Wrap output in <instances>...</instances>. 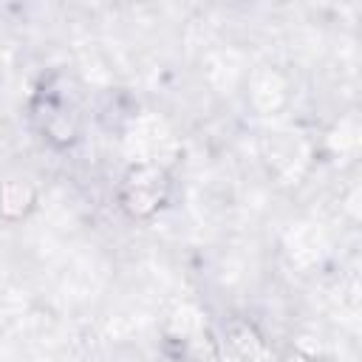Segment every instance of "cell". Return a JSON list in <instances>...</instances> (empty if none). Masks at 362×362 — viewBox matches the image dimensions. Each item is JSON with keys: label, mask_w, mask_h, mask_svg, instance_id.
<instances>
[{"label": "cell", "mask_w": 362, "mask_h": 362, "mask_svg": "<svg viewBox=\"0 0 362 362\" xmlns=\"http://www.w3.org/2000/svg\"><path fill=\"white\" fill-rule=\"evenodd\" d=\"M31 124L57 150H68L82 136V93L74 76L54 71L40 79L31 96Z\"/></svg>", "instance_id": "1"}, {"label": "cell", "mask_w": 362, "mask_h": 362, "mask_svg": "<svg viewBox=\"0 0 362 362\" xmlns=\"http://www.w3.org/2000/svg\"><path fill=\"white\" fill-rule=\"evenodd\" d=\"M173 195V175L161 164L139 161L130 164L122 178H119V206L133 218V221H150L158 215Z\"/></svg>", "instance_id": "2"}, {"label": "cell", "mask_w": 362, "mask_h": 362, "mask_svg": "<svg viewBox=\"0 0 362 362\" xmlns=\"http://www.w3.org/2000/svg\"><path fill=\"white\" fill-rule=\"evenodd\" d=\"M161 348L170 362H221V342L201 314L173 317Z\"/></svg>", "instance_id": "3"}, {"label": "cell", "mask_w": 362, "mask_h": 362, "mask_svg": "<svg viewBox=\"0 0 362 362\" xmlns=\"http://www.w3.org/2000/svg\"><path fill=\"white\" fill-rule=\"evenodd\" d=\"M223 337H226V345L229 351L240 359V362H255L266 354V337L260 334V328L246 320V317H232L223 328Z\"/></svg>", "instance_id": "4"}, {"label": "cell", "mask_w": 362, "mask_h": 362, "mask_svg": "<svg viewBox=\"0 0 362 362\" xmlns=\"http://www.w3.org/2000/svg\"><path fill=\"white\" fill-rule=\"evenodd\" d=\"M37 206V187L25 178H6L0 181V218L17 223L28 218Z\"/></svg>", "instance_id": "5"}, {"label": "cell", "mask_w": 362, "mask_h": 362, "mask_svg": "<svg viewBox=\"0 0 362 362\" xmlns=\"http://www.w3.org/2000/svg\"><path fill=\"white\" fill-rule=\"evenodd\" d=\"M308 362H331V359H317V356H311Z\"/></svg>", "instance_id": "6"}]
</instances>
